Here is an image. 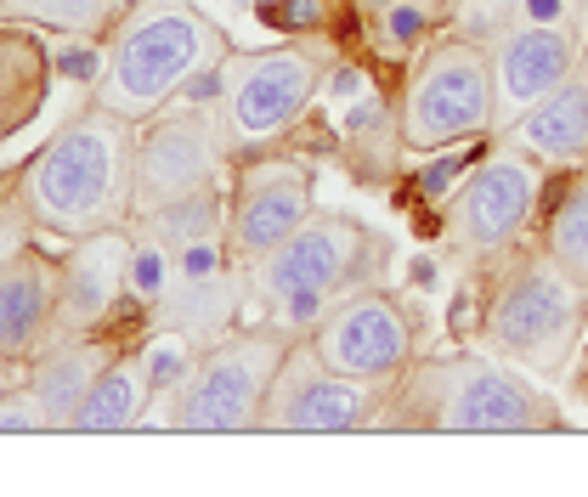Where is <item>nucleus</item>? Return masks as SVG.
Returning <instances> with one entry per match:
<instances>
[{
  "instance_id": "f257e3e1",
  "label": "nucleus",
  "mask_w": 588,
  "mask_h": 497,
  "mask_svg": "<svg viewBox=\"0 0 588 497\" xmlns=\"http://www.w3.org/2000/svg\"><path fill=\"white\" fill-rule=\"evenodd\" d=\"M136 192V119L91 103L23 165L18 198L34 232H57L63 243L91 237L103 226H125Z\"/></svg>"
},
{
  "instance_id": "f03ea898",
  "label": "nucleus",
  "mask_w": 588,
  "mask_h": 497,
  "mask_svg": "<svg viewBox=\"0 0 588 497\" xmlns=\"http://www.w3.org/2000/svg\"><path fill=\"white\" fill-rule=\"evenodd\" d=\"M103 52L96 103L141 125L147 114L170 108L192 74L221 63L227 40L199 0H136L130 12H119Z\"/></svg>"
},
{
  "instance_id": "7ed1b4c3",
  "label": "nucleus",
  "mask_w": 588,
  "mask_h": 497,
  "mask_svg": "<svg viewBox=\"0 0 588 497\" xmlns=\"http://www.w3.org/2000/svg\"><path fill=\"white\" fill-rule=\"evenodd\" d=\"M408 430H453V435H526V430H555L549 395H537L515 368H498L493 357H448V362H419L402 368L397 390Z\"/></svg>"
},
{
  "instance_id": "20e7f679",
  "label": "nucleus",
  "mask_w": 588,
  "mask_h": 497,
  "mask_svg": "<svg viewBox=\"0 0 588 497\" xmlns=\"http://www.w3.org/2000/svg\"><path fill=\"white\" fill-rule=\"evenodd\" d=\"M498 85H493V57L475 40H435L413 63L402 85V114H397V141L413 154H441L481 130H493Z\"/></svg>"
},
{
  "instance_id": "39448f33",
  "label": "nucleus",
  "mask_w": 588,
  "mask_h": 497,
  "mask_svg": "<svg viewBox=\"0 0 588 497\" xmlns=\"http://www.w3.org/2000/svg\"><path fill=\"white\" fill-rule=\"evenodd\" d=\"M582 317H588V288L577 277H566L549 255H532L504 277L498 300L486 306L481 339L521 368L566 373V357L582 334Z\"/></svg>"
},
{
  "instance_id": "423d86ee",
  "label": "nucleus",
  "mask_w": 588,
  "mask_h": 497,
  "mask_svg": "<svg viewBox=\"0 0 588 497\" xmlns=\"http://www.w3.org/2000/svg\"><path fill=\"white\" fill-rule=\"evenodd\" d=\"M288 357V339L272 328L255 334H227L210 351L192 362L181 390L170 395V424L187 435H232V430H255L266 390Z\"/></svg>"
},
{
  "instance_id": "0eeeda50",
  "label": "nucleus",
  "mask_w": 588,
  "mask_h": 497,
  "mask_svg": "<svg viewBox=\"0 0 588 497\" xmlns=\"http://www.w3.org/2000/svg\"><path fill=\"white\" fill-rule=\"evenodd\" d=\"M368 232L351 215H312L306 226H294L277 248H266L261 261H250V283L266 306L288 300H328L334 288H346L368 272Z\"/></svg>"
},
{
  "instance_id": "6e6552de",
  "label": "nucleus",
  "mask_w": 588,
  "mask_h": 497,
  "mask_svg": "<svg viewBox=\"0 0 588 497\" xmlns=\"http://www.w3.org/2000/svg\"><path fill=\"white\" fill-rule=\"evenodd\" d=\"M544 198V170L521 147L486 154L470 165V176L448 192V237L470 255H498L510 248Z\"/></svg>"
},
{
  "instance_id": "1a4fd4ad",
  "label": "nucleus",
  "mask_w": 588,
  "mask_h": 497,
  "mask_svg": "<svg viewBox=\"0 0 588 497\" xmlns=\"http://www.w3.org/2000/svg\"><path fill=\"white\" fill-rule=\"evenodd\" d=\"M221 176V130L204 108L187 114H147L136 125V192H130V221L154 215L176 198L216 187Z\"/></svg>"
},
{
  "instance_id": "9d476101",
  "label": "nucleus",
  "mask_w": 588,
  "mask_h": 497,
  "mask_svg": "<svg viewBox=\"0 0 588 497\" xmlns=\"http://www.w3.org/2000/svg\"><path fill=\"white\" fill-rule=\"evenodd\" d=\"M221 68H227V96H221L227 130L250 154H261L272 136L301 125L317 96V63H312V52H294V45L255 52V57H227Z\"/></svg>"
},
{
  "instance_id": "9b49d317",
  "label": "nucleus",
  "mask_w": 588,
  "mask_h": 497,
  "mask_svg": "<svg viewBox=\"0 0 588 497\" xmlns=\"http://www.w3.org/2000/svg\"><path fill=\"white\" fill-rule=\"evenodd\" d=\"M312 351L339 379H363V384L402 379V368L413 362V317L390 294H374V288L351 294V300L328 306L312 322Z\"/></svg>"
},
{
  "instance_id": "f8f14e48",
  "label": "nucleus",
  "mask_w": 588,
  "mask_h": 497,
  "mask_svg": "<svg viewBox=\"0 0 588 497\" xmlns=\"http://www.w3.org/2000/svg\"><path fill=\"white\" fill-rule=\"evenodd\" d=\"M374 408V384L363 379H339L317 351L312 339L288 345V357L266 390V408H261V430H294V435H339V430H357L368 424Z\"/></svg>"
},
{
  "instance_id": "ddd939ff",
  "label": "nucleus",
  "mask_w": 588,
  "mask_h": 497,
  "mask_svg": "<svg viewBox=\"0 0 588 497\" xmlns=\"http://www.w3.org/2000/svg\"><path fill=\"white\" fill-rule=\"evenodd\" d=\"M312 221V170L288 154H255L227 198V248L261 261L294 226Z\"/></svg>"
},
{
  "instance_id": "4468645a",
  "label": "nucleus",
  "mask_w": 588,
  "mask_h": 497,
  "mask_svg": "<svg viewBox=\"0 0 588 497\" xmlns=\"http://www.w3.org/2000/svg\"><path fill=\"white\" fill-rule=\"evenodd\" d=\"M125 272H130V232L125 226H103L91 237H74L69 255H63L52 339L103 334L114 306L125 300ZM52 339H45V345H52Z\"/></svg>"
},
{
  "instance_id": "2eb2a0df",
  "label": "nucleus",
  "mask_w": 588,
  "mask_h": 497,
  "mask_svg": "<svg viewBox=\"0 0 588 497\" xmlns=\"http://www.w3.org/2000/svg\"><path fill=\"white\" fill-rule=\"evenodd\" d=\"M566 74H577V34L566 23H521L493 45L498 108L493 125H515L537 96H549Z\"/></svg>"
},
{
  "instance_id": "dca6fc26",
  "label": "nucleus",
  "mask_w": 588,
  "mask_h": 497,
  "mask_svg": "<svg viewBox=\"0 0 588 497\" xmlns=\"http://www.w3.org/2000/svg\"><path fill=\"white\" fill-rule=\"evenodd\" d=\"M63 261L40 255L34 243L0 261V357H29L52 339Z\"/></svg>"
},
{
  "instance_id": "f3484780",
  "label": "nucleus",
  "mask_w": 588,
  "mask_h": 497,
  "mask_svg": "<svg viewBox=\"0 0 588 497\" xmlns=\"http://www.w3.org/2000/svg\"><path fill=\"white\" fill-rule=\"evenodd\" d=\"M57 57L40 40V23H0V147L18 141L52 103Z\"/></svg>"
},
{
  "instance_id": "a211bd4d",
  "label": "nucleus",
  "mask_w": 588,
  "mask_h": 497,
  "mask_svg": "<svg viewBox=\"0 0 588 497\" xmlns=\"http://www.w3.org/2000/svg\"><path fill=\"white\" fill-rule=\"evenodd\" d=\"M510 136L537 165L577 170L588 159V74H566L549 96H537V103L510 125Z\"/></svg>"
},
{
  "instance_id": "6ab92c4d",
  "label": "nucleus",
  "mask_w": 588,
  "mask_h": 497,
  "mask_svg": "<svg viewBox=\"0 0 588 497\" xmlns=\"http://www.w3.org/2000/svg\"><path fill=\"white\" fill-rule=\"evenodd\" d=\"M119 351L108 345V334H74V339H52L45 345V357L29 368V395L40 402L45 424L52 430H69L85 390L96 384V373H103Z\"/></svg>"
},
{
  "instance_id": "aec40b11",
  "label": "nucleus",
  "mask_w": 588,
  "mask_h": 497,
  "mask_svg": "<svg viewBox=\"0 0 588 497\" xmlns=\"http://www.w3.org/2000/svg\"><path fill=\"white\" fill-rule=\"evenodd\" d=\"M147 402H154V379H147V368L136 357H114L103 373H96V384L85 390V402H80V413H74L69 430H80V435L136 430V419L147 413Z\"/></svg>"
},
{
  "instance_id": "412c9836",
  "label": "nucleus",
  "mask_w": 588,
  "mask_h": 497,
  "mask_svg": "<svg viewBox=\"0 0 588 497\" xmlns=\"http://www.w3.org/2000/svg\"><path fill=\"white\" fill-rule=\"evenodd\" d=\"M544 255L588 288V176H571L544 215Z\"/></svg>"
},
{
  "instance_id": "4be33fe9",
  "label": "nucleus",
  "mask_w": 588,
  "mask_h": 497,
  "mask_svg": "<svg viewBox=\"0 0 588 497\" xmlns=\"http://www.w3.org/2000/svg\"><path fill=\"white\" fill-rule=\"evenodd\" d=\"M227 317H232V283H227V272H216V277H176V288L154 306V322L159 328H181V334L221 328Z\"/></svg>"
},
{
  "instance_id": "5701e85b",
  "label": "nucleus",
  "mask_w": 588,
  "mask_h": 497,
  "mask_svg": "<svg viewBox=\"0 0 588 497\" xmlns=\"http://www.w3.org/2000/svg\"><path fill=\"white\" fill-rule=\"evenodd\" d=\"M136 226L159 232L170 248L210 243V237H227V198H221L216 187H199V192L176 198V204H165V210H154V215H141Z\"/></svg>"
},
{
  "instance_id": "b1692460",
  "label": "nucleus",
  "mask_w": 588,
  "mask_h": 497,
  "mask_svg": "<svg viewBox=\"0 0 588 497\" xmlns=\"http://www.w3.org/2000/svg\"><path fill=\"white\" fill-rule=\"evenodd\" d=\"M0 12L40 23V29H57V34H74V40H91V34H103L125 7L119 0H7Z\"/></svg>"
},
{
  "instance_id": "393cba45",
  "label": "nucleus",
  "mask_w": 588,
  "mask_h": 497,
  "mask_svg": "<svg viewBox=\"0 0 588 497\" xmlns=\"http://www.w3.org/2000/svg\"><path fill=\"white\" fill-rule=\"evenodd\" d=\"M125 288L136 294V300H147V306H159L165 294L176 288V248H170L159 232H147V226L130 232V272H125Z\"/></svg>"
},
{
  "instance_id": "a878e982",
  "label": "nucleus",
  "mask_w": 588,
  "mask_h": 497,
  "mask_svg": "<svg viewBox=\"0 0 588 497\" xmlns=\"http://www.w3.org/2000/svg\"><path fill=\"white\" fill-rule=\"evenodd\" d=\"M136 362L147 368V379H154V395H176L181 379L192 373V362H199V351H192V334H181V328H159V334H147V339H141Z\"/></svg>"
},
{
  "instance_id": "bb28decb",
  "label": "nucleus",
  "mask_w": 588,
  "mask_h": 497,
  "mask_svg": "<svg viewBox=\"0 0 588 497\" xmlns=\"http://www.w3.org/2000/svg\"><path fill=\"white\" fill-rule=\"evenodd\" d=\"M374 18H379L385 52H413V45H424V34H430L435 7H424V0H390V7H374Z\"/></svg>"
},
{
  "instance_id": "cd10ccee",
  "label": "nucleus",
  "mask_w": 588,
  "mask_h": 497,
  "mask_svg": "<svg viewBox=\"0 0 588 497\" xmlns=\"http://www.w3.org/2000/svg\"><path fill=\"white\" fill-rule=\"evenodd\" d=\"M475 159H481V141H475V147H441V154H430L424 170L413 176V192L424 198V204H435V198H448V192L470 176Z\"/></svg>"
},
{
  "instance_id": "c85d7f7f",
  "label": "nucleus",
  "mask_w": 588,
  "mask_h": 497,
  "mask_svg": "<svg viewBox=\"0 0 588 497\" xmlns=\"http://www.w3.org/2000/svg\"><path fill=\"white\" fill-rule=\"evenodd\" d=\"M34 430H52V424H45V413L29 395V384L0 395V435H34Z\"/></svg>"
},
{
  "instance_id": "c756f323",
  "label": "nucleus",
  "mask_w": 588,
  "mask_h": 497,
  "mask_svg": "<svg viewBox=\"0 0 588 497\" xmlns=\"http://www.w3.org/2000/svg\"><path fill=\"white\" fill-rule=\"evenodd\" d=\"M328 18V0H261V23L272 29H317Z\"/></svg>"
},
{
  "instance_id": "7c9ffc66",
  "label": "nucleus",
  "mask_w": 588,
  "mask_h": 497,
  "mask_svg": "<svg viewBox=\"0 0 588 497\" xmlns=\"http://www.w3.org/2000/svg\"><path fill=\"white\" fill-rule=\"evenodd\" d=\"M29 210H23V198L12 192V198H0V261L12 255V248H23L29 243Z\"/></svg>"
},
{
  "instance_id": "2f4dec72",
  "label": "nucleus",
  "mask_w": 588,
  "mask_h": 497,
  "mask_svg": "<svg viewBox=\"0 0 588 497\" xmlns=\"http://www.w3.org/2000/svg\"><path fill=\"white\" fill-rule=\"evenodd\" d=\"M526 23H566V0H521Z\"/></svg>"
},
{
  "instance_id": "473e14b6",
  "label": "nucleus",
  "mask_w": 588,
  "mask_h": 497,
  "mask_svg": "<svg viewBox=\"0 0 588 497\" xmlns=\"http://www.w3.org/2000/svg\"><path fill=\"white\" fill-rule=\"evenodd\" d=\"M357 7H363V12H374V7H390V0H357ZM424 7H435V12H441V7H453V0H424Z\"/></svg>"
},
{
  "instance_id": "72a5a7b5",
  "label": "nucleus",
  "mask_w": 588,
  "mask_h": 497,
  "mask_svg": "<svg viewBox=\"0 0 588 497\" xmlns=\"http://www.w3.org/2000/svg\"><path fill=\"white\" fill-rule=\"evenodd\" d=\"M413 283H435V261H419L413 266Z\"/></svg>"
},
{
  "instance_id": "f704fd0d",
  "label": "nucleus",
  "mask_w": 588,
  "mask_h": 497,
  "mask_svg": "<svg viewBox=\"0 0 588 497\" xmlns=\"http://www.w3.org/2000/svg\"><path fill=\"white\" fill-rule=\"evenodd\" d=\"M0 362H7V357H0ZM7 390H12V384H7V373H0V395H7Z\"/></svg>"
},
{
  "instance_id": "c9c22d12",
  "label": "nucleus",
  "mask_w": 588,
  "mask_h": 497,
  "mask_svg": "<svg viewBox=\"0 0 588 497\" xmlns=\"http://www.w3.org/2000/svg\"><path fill=\"white\" fill-rule=\"evenodd\" d=\"M0 7H7V0H0Z\"/></svg>"
},
{
  "instance_id": "e433bc0d",
  "label": "nucleus",
  "mask_w": 588,
  "mask_h": 497,
  "mask_svg": "<svg viewBox=\"0 0 588 497\" xmlns=\"http://www.w3.org/2000/svg\"><path fill=\"white\" fill-rule=\"evenodd\" d=\"M199 7H204V0H199Z\"/></svg>"
}]
</instances>
